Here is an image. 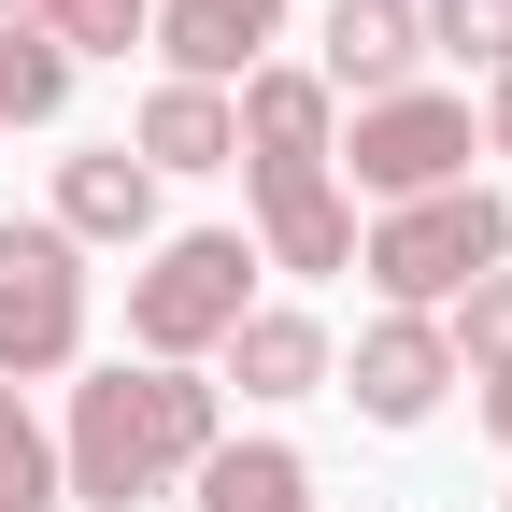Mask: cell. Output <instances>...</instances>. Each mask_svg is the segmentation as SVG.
Instances as JSON below:
<instances>
[{
  "label": "cell",
  "mask_w": 512,
  "mask_h": 512,
  "mask_svg": "<svg viewBox=\"0 0 512 512\" xmlns=\"http://www.w3.org/2000/svg\"><path fill=\"white\" fill-rule=\"evenodd\" d=\"M441 356H484V370H512V271H484V285L456 299V328H441Z\"/></svg>",
  "instance_id": "18"
},
{
  "label": "cell",
  "mask_w": 512,
  "mask_h": 512,
  "mask_svg": "<svg viewBox=\"0 0 512 512\" xmlns=\"http://www.w3.org/2000/svg\"><path fill=\"white\" fill-rule=\"evenodd\" d=\"M72 342H86V271H72V242H57V228H0V384L72 370Z\"/></svg>",
  "instance_id": "4"
},
{
  "label": "cell",
  "mask_w": 512,
  "mask_h": 512,
  "mask_svg": "<svg viewBox=\"0 0 512 512\" xmlns=\"http://www.w3.org/2000/svg\"><path fill=\"white\" fill-rule=\"evenodd\" d=\"M356 185H370L384 214H399V200H441V185H470V100H427V86L370 100V114H356Z\"/></svg>",
  "instance_id": "5"
},
{
  "label": "cell",
  "mask_w": 512,
  "mask_h": 512,
  "mask_svg": "<svg viewBox=\"0 0 512 512\" xmlns=\"http://www.w3.org/2000/svg\"><path fill=\"white\" fill-rule=\"evenodd\" d=\"M484 427H498V441H512V370H484Z\"/></svg>",
  "instance_id": "19"
},
{
  "label": "cell",
  "mask_w": 512,
  "mask_h": 512,
  "mask_svg": "<svg viewBox=\"0 0 512 512\" xmlns=\"http://www.w3.org/2000/svg\"><path fill=\"white\" fill-rule=\"evenodd\" d=\"M0 29H43V0H0Z\"/></svg>",
  "instance_id": "21"
},
{
  "label": "cell",
  "mask_w": 512,
  "mask_h": 512,
  "mask_svg": "<svg viewBox=\"0 0 512 512\" xmlns=\"http://www.w3.org/2000/svg\"><path fill=\"white\" fill-rule=\"evenodd\" d=\"M200 512H313V470L285 441H214L200 456Z\"/></svg>",
  "instance_id": "13"
},
{
  "label": "cell",
  "mask_w": 512,
  "mask_h": 512,
  "mask_svg": "<svg viewBox=\"0 0 512 512\" xmlns=\"http://www.w3.org/2000/svg\"><path fill=\"white\" fill-rule=\"evenodd\" d=\"M0 512H57V441L29 427L15 384H0Z\"/></svg>",
  "instance_id": "15"
},
{
  "label": "cell",
  "mask_w": 512,
  "mask_h": 512,
  "mask_svg": "<svg viewBox=\"0 0 512 512\" xmlns=\"http://www.w3.org/2000/svg\"><path fill=\"white\" fill-rule=\"evenodd\" d=\"M214 456V384H185V370H100L72 384V456H57V498H157L171 470H200Z\"/></svg>",
  "instance_id": "1"
},
{
  "label": "cell",
  "mask_w": 512,
  "mask_h": 512,
  "mask_svg": "<svg viewBox=\"0 0 512 512\" xmlns=\"http://www.w3.org/2000/svg\"><path fill=\"white\" fill-rule=\"evenodd\" d=\"M498 256H512V214L484 200V185H441V200H399L370 228V285L399 313H441V299H470Z\"/></svg>",
  "instance_id": "2"
},
{
  "label": "cell",
  "mask_w": 512,
  "mask_h": 512,
  "mask_svg": "<svg viewBox=\"0 0 512 512\" xmlns=\"http://www.w3.org/2000/svg\"><path fill=\"white\" fill-rule=\"evenodd\" d=\"M484 143H498V157H512V72H498V100H484Z\"/></svg>",
  "instance_id": "20"
},
{
  "label": "cell",
  "mask_w": 512,
  "mask_h": 512,
  "mask_svg": "<svg viewBox=\"0 0 512 512\" xmlns=\"http://www.w3.org/2000/svg\"><path fill=\"white\" fill-rule=\"evenodd\" d=\"M43 43L57 57H128L143 43V0H43Z\"/></svg>",
  "instance_id": "16"
},
{
  "label": "cell",
  "mask_w": 512,
  "mask_h": 512,
  "mask_svg": "<svg viewBox=\"0 0 512 512\" xmlns=\"http://www.w3.org/2000/svg\"><path fill=\"white\" fill-rule=\"evenodd\" d=\"M441 384H456V356H441L427 313H384V328L356 342V413H370V427H427Z\"/></svg>",
  "instance_id": "8"
},
{
  "label": "cell",
  "mask_w": 512,
  "mask_h": 512,
  "mask_svg": "<svg viewBox=\"0 0 512 512\" xmlns=\"http://www.w3.org/2000/svg\"><path fill=\"white\" fill-rule=\"evenodd\" d=\"M413 57H427L413 0H328V72H313V86H370V100H399Z\"/></svg>",
  "instance_id": "10"
},
{
  "label": "cell",
  "mask_w": 512,
  "mask_h": 512,
  "mask_svg": "<svg viewBox=\"0 0 512 512\" xmlns=\"http://www.w3.org/2000/svg\"><path fill=\"white\" fill-rule=\"evenodd\" d=\"M228 370H242V399H299V384H328V328L313 313H242Z\"/></svg>",
  "instance_id": "12"
},
{
  "label": "cell",
  "mask_w": 512,
  "mask_h": 512,
  "mask_svg": "<svg viewBox=\"0 0 512 512\" xmlns=\"http://www.w3.org/2000/svg\"><path fill=\"white\" fill-rule=\"evenodd\" d=\"M242 285H256V256H242L228 228H185V242H157V271L128 285V342H143L157 370H171V356H200V342L242 328Z\"/></svg>",
  "instance_id": "3"
},
{
  "label": "cell",
  "mask_w": 512,
  "mask_h": 512,
  "mask_svg": "<svg viewBox=\"0 0 512 512\" xmlns=\"http://www.w3.org/2000/svg\"><path fill=\"white\" fill-rule=\"evenodd\" d=\"M271 29H285V0H171V15H143V43L171 57V86L271 72Z\"/></svg>",
  "instance_id": "6"
},
{
  "label": "cell",
  "mask_w": 512,
  "mask_h": 512,
  "mask_svg": "<svg viewBox=\"0 0 512 512\" xmlns=\"http://www.w3.org/2000/svg\"><path fill=\"white\" fill-rule=\"evenodd\" d=\"M256 228L285 271H356V214H342L328 157H256Z\"/></svg>",
  "instance_id": "7"
},
{
  "label": "cell",
  "mask_w": 512,
  "mask_h": 512,
  "mask_svg": "<svg viewBox=\"0 0 512 512\" xmlns=\"http://www.w3.org/2000/svg\"><path fill=\"white\" fill-rule=\"evenodd\" d=\"M57 100H72V57H57L43 29H0V114H15V128H43Z\"/></svg>",
  "instance_id": "14"
},
{
  "label": "cell",
  "mask_w": 512,
  "mask_h": 512,
  "mask_svg": "<svg viewBox=\"0 0 512 512\" xmlns=\"http://www.w3.org/2000/svg\"><path fill=\"white\" fill-rule=\"evenodd\" d=\"M413 29H427V43H456V57H484V72H512V0H427Z\"/></svg>",
  "instance_id": "17"
},
{
  "label": "cell",
  "mask_w": 512,
  "mask_h": 512,
  "mask_svg": "<svg viewBox=\"0 0 512 512\" xmlns=\"http://www.w3.org/2000/svg\"><path fill=\"white\" fill-rule=\"evenodd\" d=\"M128 157H143V171H228L242 157L228 143V86H157L143 128H128Z\"/></svg>",
  "instance_id": "11"
},
{
  "label": "cell",
  "mask_w": 512,
  "mask_h": 512,
  "mask_svg": "<svg viewBox=\"0 0 512 512\" xmlns=\"http://www.w3.org/2000/svg\"><path fill=\"white\" fill-rule=\"evenodd\" d=\"M143 228H157V171L128 143H100V157L57 171V242H143Z\"/></svg>",
  "instance_id": "9"
}]
</instances>
